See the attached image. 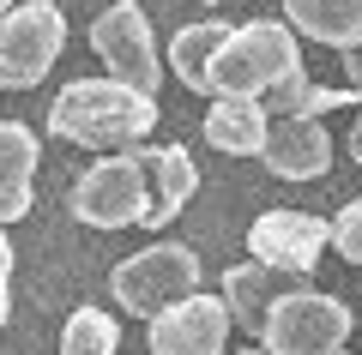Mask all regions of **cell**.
<instances>
[{"label":"cell","instance_id":"cell-20","mask_svg":"<svg viewBox=\"0 0 362 355\" xmlns=\"http://www.w3.org/2000/svg\"><path fill=\"white\" fill-rule=\"evenodd\" d=\"M344 78H350V90L362 97V42H356V49H344Z\"/></svg>","mask_w":362,"mask_h":355},{"label":"cell","instance_id":"cell-21","mask_svg":"<svg viewBox=\"0 0 362 355\" xmlns=\"http://www.w3.org/2000/svg\"><path fill=\"white\" fill-rule=\"evenodd\" d=\"M344 145H350V157L362 163V114H356V127H350V139H344Z\"/></svg>","mask_w":362,"mask_h":355},{"label":"cell","instance_id":"cell-2","mask_svg":"<svg viewBox=\"0 0 362 355\" xmlns=\"http://www.w3.org/2000/svg\"><path fill=\"white\" fill-rule=\"evenodd\" d=\"M290 73H302L296 25L254 18V25L230 30V42L218 49V61H211V97H266Z\"/></svg>","mask_w":362,"mask_h":355},{"label":"cell","instance_id":"cell-15","mask_svg":"<svg viewBox=\"0 0 362 355\" xmlns=\"http://www.w3.org/2000/svg\"><path fill=\"white\" fill-rule=\"evenodd\" d=\"M223 42H230V25H218V18L181 25L175 37H169V73H175L187 90L211 97V61H218V49H223Z\"/></svg>","mask_w":362,"mask_h":355},{"label":"cell","instance_id":"cell-11","mask_svg":"<svg viewBox=\"0 0 362 355\" xmlns=\"http://www.w3.org/2000/svg\"><path fill=\"white\" fill-rule=\"evenodd\" d=\"M145 163V175H151V211H145V229H163L175 223L181 211H187V199L199 193V169L194 157L181 151V145H133Z\"/></svg>","mask_w":362,"mask_h":355},{"label":"cell","instance_id":"cell-18","mask_svg":"<svg viewBox=\"0 0 362 355\" xmlns=\"http://www.w3.org/2000/svg\"><path fill=\"white\" fill-rule=\"evenodd\" d=\"M332 247L350 259V265H362V193L332 217Z\"/></svg>","mask_w":362,"mask_h":355},{"label":"cell","instance_id":"cell-17","mask_svg":"<svg viewBox=\"0 0 362 355\" xmlns=\"http://www.w3.org/2000/svg\"><path fill=\"white\" fill-rule=\"evenodd\" d=\"M115 343H121V325L103 307H78L61 331V355H115Z\"/></svg>","mask_w":362,"mask_h":355},{"label":"cell","instance_id":"cell-14","mask_svg":"<svg viewBox=\"0 0 362 355\" xmlns=\"http://www.w3.org/2000/svg\"><path fill=\"white\" fill-rule=\"evenodd\" d=\"M37 133L25 121H0V223H18L30 211V181H37Z\"/></svg>","mask_w":362,"mask_h":355},{"label":"cell","instance_id":"cell-12","mask_svg":"<svg viewBox=\"0 0 362 355\" xmlns=\"http://www.w3.org/2000/svg\"><path fill=\"white\" fill-rule=\"evenodd\" d=\"M272 133V109L259 97H211L206 109V145L223 157H259Z\"/></svg>","mask_w":362,"mask_h":355},{"label":"cell","instance_id":"cell-5","mask_svg":"<svg viewBox=\"0 0 362 355\" xmlns=\"http://www.w3.org/2000/svg\"><path fill=\"white\" fill-rule=\"evenodd\" d=\"M145 211H151V175H145L139 151H115L73 181V217L90 229L145 223Z\"/></svg>","mask_w":362,"mask_h":355},{"label":"cell","instance_id":"cell-8","mask_svg":"<svg viewBox=\"0 0 362 355\" xmlns=\"http://www.w3.org/2000/svg\"><path fill=\"white\" fill-rule=\"evenodd\" d=\"M326 241H332V223L326 217H308V211H266L247 229V253L259 265L284 271V277H308L320 265Z\"/></svg>","mask_w":362,"mask_h":355},{"label":"cell","instance_id":"cell-22","mask_svg":"<svg viewBox=\"0 0 362 355\" xmlns=\"http://www.w3.org/2000/svg\"><path fill=\"white\" fill-rule=\"evenodd\" d=\"M235 355H272V349H266V343H259V349H235Z\"/></svg>","mask_w":362,"mask_h":355},{"label":"cell","instance_id":"cell-24","mask_svg":"<svg viewBox=\"0 0 362 355\" xmlns=\"http://www.w3.org/2000/svg\"><path fill=\"white\" fill-rule=\"evenodd\" d=\"M206 6H218V0H206Z\"/></svg>","mask_w":362,"mask_h":355},{"label":"cell","instance_id":"cell-10","mask_svg":"<svg viewBox=\"0 0 362 355\" xmlns=\"http://www.w3.org/2000/svg\"><path fill=\"white\" fill-rule=\"evenodd\" d=\"M259 163L278 181H314V175L332 169V133H326L314 114H272Z\"/></svg>","mask_w":362,"mask_h":355},{"label":"cell","instance_id":"cell-4","mask_svg":"<svg viewBox=\"0 0 362 355\" xmlns=\"http://www.w3.org/2000/svg\"><path fill=\"white\" fill-rule=\"evenodd\" d=\"M66 49V18L54 0H18L0 13V90H30Z\"/></svg>","mask_w":362,"mask_h":355},{"label":"cell","instance_id":"cell-7","mask_svg":"<svg viewBox=\"0 0 362 355\" xmlns=\"http://www.w3.org/2000/svg\"><path fill=\"white\" fill-rule=\"evenodd\" d=\"M90 49L103 54L109 78L157 97V85H163V49H157V37H151V18H145L133 0H115L109 13L90 18Z\"/></svg>","mask_w":362,"mask_h":355},{"label":"cell","instance_id":"cell-6","mask_svg":"<svg viewBox=\"0 0 362 355\" xmlns=\"http://www.w3.org/2000/svg\"><path fill=\"white\" fill-rule=\"evenodd\" d=\"M259 337L272 355H350V307L320 289H290Z\"/></svg>","mask_w":362,"mask_h":355},{"label":"cell","instance_id":"cell-23","mask_svg":"<svg viewBox=\"0 0 362 355\" xmlns=\"http://www.w3.org/2000/svg\"><path fill=\"white\" fill-rule=\"evenodd\" d=\"M13 6H18V0H0V13H13Z\"/></svg>","mask_w":362,"mask_h":355},{"label":"cell","instance_id":"cell-9","mask_svg":"<svg viewBox=\"0 0 362 355\" xmlns=\"http://www.w3.org/2000/svg\"><path fill=\"white\" fill-rule=\"evenodd\" d=\"M151 355H223L230 343V301L223 295H187L151 319Z\"/></svg>","mask_w":362,"mask_h":355},{"label":"cell","instance_id":"cell-3","mask_svg":"<svg viewBox=\"0 0 362 355\" xmlns=\"http://www.w3.org/2000/svg\"><path fill=\"white\" fill-rule=\"evenodd\" d=\"M194 289H199V253L181 247V241H151V247H139L133 259H121V265L109 271L115 307H127V313H139V319H157L163 307L187 301Z\"/></svg>","mask_w":362,"mask_h":355},{"label":"cell","instance_id":"cell-16","mask_svg":"<svg viewBox=\"0 0 362 355\" xmlns=\"http://www.w3.org/2000/svg\"><path fill=\"white\" fill-rule=\"evenodd\" d=\"M284 18L326 49H356L362 42V0H284Z\"/></svg>","mask_w":362,"mask_h":355},{"label":"cell","instance_id":"cell-19","mask_svg":"<svg viewBox=\"0 0 362 355\" xmlns=\"http://www.w3.org/2000/svg\"><path fill=\"white\" fill-rule=\"evenodd\" d=\"M13 319V241H6V229H0V325Z\"/></svg>","mask_w":362,"mask_h":355},{"label":"cell","instance_id":"cell-1","mask_svg":"<svg viewBox=\"0 0 362 355\" xmlns=\"http://www.w3.org/2000/svg\"><path fill=\"white\" fill-rule=\"evenodd\" d=\"M157 127V97L121 78H73L49 102V133L90 151H133Z\"/></svg>","mask_w":362,"mask_h":355},{"label":"cell","instance_id":"cell-13","mask_svg":"<svg viewBox=\"0 0 362 355\" xmlns=\"http://www.w3.org/2000/svg\"><path fill=\"white\" fill-rule=\"evenodd\" d=\"M290 289H296V283H290L284 271L259 265V259H247V265H230V271H223V301H230V319H235V325H247L254 337L266 331L272 307L284 301Z\"/></svg>","mask_w":362,"mask_h":355}]
</instances>
